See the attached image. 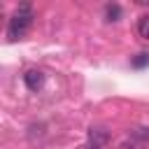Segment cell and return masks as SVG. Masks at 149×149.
Instances as JSON below:
<instances>
[{"label": "cell", "mask_w": 149, "mask_h": 149, "mask_svg": "<svg viewBox=\"0 0 149 149\" xmlns=\"http://www.w3.org/2000/svg\"><path fill=\"white\" fill-rule=\"evenodd\" d=\"M23 84L28 86V91L37 93V91L44 86V72H42V70H35V68L26 70V74H23Z\"/></svg>", "instance_id": "obj_2"}, {"label": "cell", "mask_w": 149, "mask_h": 149, "mask_svg": "<svg viewBox=\"0 0 149 149\" xmlns=\"http://www.w3.org/2000/svg\"><path fill=\"white\" fill-rule=\"evenodd\" d=\"M79 149H102V147H95V144H84V147H79Z\"/></svg>", "instance_id": "obj_8"}, {"label": "cell", "mask_w": 149, "mask_h": 149, "mask_svg": "<svg viewBox=\"0 0 149 149\" xmlns=\"http://www.w3.org/2000/svg\"><path fill=\"white\" fill-rule=\"evenodd\" d=\"M88 144H95V147H105L107 142H109V130L107 128H102V126H91L88 128Z\"/></svg>", "instance_id": "obj_3"}, {"label": "cell", "mask_w": 149, "mask_h": 149, "mask_svg": "<svg viewBox=\"0 0 149 149\" xmlns=\"http://www.w3.org/2000/svg\"><path fill=\"white\" fill-rule=\"evenodd\" d=\"M133 135H135L137 140H149V128H135Z\"/></svg>", "instance_id": "obj_7"}, {"label": "cell", "mask_w": 149, "mask_h": 149, "mask_svg": "<svg viewBox=\"0 0 149 149\" xmlns=\"http://www.w3.org/2000/svg\"><path fill=\"white\" fill-rule=\"evenodd\" d=\"M137 35L142 40H149V14H142L137 19Z\"/></svg>", "instance_id": "obj_5"}, {"label": "cell", "mask_w": 149, "mask_h": 149, "mask_svg": "<svg viewBox=\"0 0 149 149\" xmlns=\"http://www.w3.org/2000/svg\"><path fill=\"white\" fill-rule=\"evenodd\" d=\"M105 19H107V21H119V19H121V7H119L116 2L105 5Z\"/></svg>", "instance_id": "obj_4"}, {"label": "cell", "mask_w": 149, "mask_h": 149, "mask_svg": "<svg viewBox=\"0 0 149 149\" xmlns=\"http://www.w3.org/2000/svg\"><path fill=\"white\" fill-rule=\"evenodd\" d=\"M33 19H35V16H33V7H30L28 2H21V5L16 7V12L12 14L9 23H7V37H9L12 42L21 40V37L30 30Z\"/></svg>", "instance_id": "obj_1"}, {"label": "cell", "mask_w": 149, "mask_h": 149, "mask_svg": "<svg viewBox=\"0 0 149 149\" xmlns=\"http://www.w3.org/2000/svg\"><path fill=\"white\" fill-rule=\"evenodd\" d=\"M147 65H149V54H147V51H142V54H137V56L133 58V68L142 70V68H147Z\"/></svg>", "instance_id": "obj_6"}]
</instances>
